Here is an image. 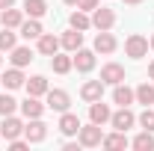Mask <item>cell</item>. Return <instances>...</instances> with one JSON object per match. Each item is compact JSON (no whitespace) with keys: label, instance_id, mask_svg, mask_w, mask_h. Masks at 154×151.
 Here are the masks:
<instances>
[{"label":"cell","instance_id":"obj_1","mask_svg":"<svg viewBox=\"0 0 154 151\" xmlns=\"http://www.w3.org/2000/svg\"><path fill=\"white\" fill-rule=\"evenodd\" d=\"M101 139H104L101 125H95V122L80 125V131H77V142H80L83 148H98V145H101Z\"/></svg>","mask_w":154,"mask_h":151},{"label":"cell","instance_id":"obj_2","mask_svg":"<svg viewBox=\"0 0 154 151\" xmlns=\"http://www.w3.org/2000/svg\"><path fill=\"white\" fill-rule=\"evenodd\" d=\"M125 54L131 59H142L145 54H148V39L142 36V33H134V36L125 39Z\"/></svg>","mask_w":154,"mask_h":151},{"label":"cell","instance_id":"obj_3","mask_svg":"<svg viewBox=\"0 0 154 151\" xmlns=\"http://www.w3.org/2000/svg\"><path fill=\"white\" fill-rule=\"evenodd\" d=\"M110 125H113V131H125L128 133L136 125V116L131 113V107H119V110L110 116Z\"/></svg>","mask_w":154,"mask_h":151},{"label":"cell","instance_id":"obj_4","mask_svg":"<svg viewBox=\"0 0 154 151\" xmlns=\"http://www.w3.org/2000/svg\"><path fill=\"white\" fill-rule=\"evenodd\" d=\"M48 104L45 107H51V110H57V113H65L68 107H71V95L65 92V89H48Z\"/></svg>","mask_w":154,"mask_h":151},{"label":"cell","instance_id":"obj_5","mask_svg":"<svg viewBox=\"0 0 154 151\" xmlns=\"http://www.w3.org/2000/svg\"><path fill=\"white\" fill-rule=\"evenodd\" d=\"M21 133H24V122L15 119V113H12V116H3V122H0V136L9 142V139H18Z\"/></svg>","mask_w":154,"mask_h":151},{"label":"cell","instance_id":"obj_6","mask_svg":"<svg viewBox=\"0 0 154 151\" xmlns=\"http://www.w3.org/2000/svg\"><path fill=\"white\" fill-rule=\"evenodd\" d=\"M24 136H27L30 145H33V142H45V136H48V125H45L42 119H27V125H24Z\"/></svg>","mask_w":154,"mask_h":151},{"label":"cell","instance_id":"obj_7","mask_svg":"<svg viewBox=\"0 0 154 151\" xmlns=\"http://www.w3.org/2000/svg\"><path fill=\"white\" fill-rule=\"evenodd\" d=\"M71 59H74V68L80 71V74H89V71L95 68V51H86V48H77L74 54H71Z\"/></svg>","mask_w":154,"mask_h":151},{"label":"cell","instance_id":"obj_8","mask_svg":"<svg viewBox=\"0 0 154 151\" xmlns=\"http://www.w3.org/2000/svg\"><path fill=\"white\" fill-rule=\"evenodd\" d=\"M80 98H83L86 104L101 101V98H104V80H101V77H98V80H86V83L80 86Z\"/></svg>","mask_w":154,"mask_h":151},{"label":"cell","instance_id":"obj_9","mask_svg":"<svg viewBox=\"0 0 154 151\" xmlns=\"http://www.w3.org/2000/svg\"><path fill=\"white\" fill-rule=\"evenodd\" d=\"M101 80H104V86L125 83V65H119V62H107V65L101 68Z\"/></svg>","mask_w":154,"mask_h":151},{"label":"cell","instance_id":"obj_10","mask_svg":"<svg viewBox=\"0 0 154 151\" xmlns=\"http://www.w3.org/2000/svg\"><path fill=\"white\" fill-rule=\"evenodd\" d=\"M113 24H116V12L113 9L98 6L95 12H92V27H95V30H113Z\"/></svg>","mask_w":154,"mask_h":151},{"label":"cell","instance_id":"obj_11","mask_svg":"<svg viewBox=\"0 0 154 151\" xmlns=\"http://www.w3.org/2000/svg\"><path fill=\"white\" fill-rule=\"evenodd\" d=\"M116 48H119V42H116L113 33H110V30H98V36H95V54H113Z\"/></svg>","mask_w":154,"mask_h":151},{"label":"cell","instance_id":"obj_12","mask_svg":"<svg viewBox=\"0 0 154 151\" xmlns=\"http://www.w3.org/2000/svg\"><path fill=\"white\" fill-rule=\"evenodd\" d=\"M21 113H24V119H42V113H45V104L38 101L36 95H27V98L21 101Z\"/></svg>","mask_w":154,"mask_h":151},{"label":"cell","instance_id":"obj_13","mask_svg":"<svg viewBox=\"0 0 154 151\" xmlns=\"http://www.w3.org/2000/svg\"><path fill=\"white\" fill-rule=\"evenodd\" d=\"M110 116H113V110H110L104 101H92V104H89V122H95V125H107Z\"/></svg>","mask_w":154,"mask_h":151},{"label":"cell","instance_id":"obj_14","mask_svg":"<svg viewBox=\"0 0 154 151\" xmlns=\"http://www.w3.org/2000/svg\"><path fill=\"white\" fill-rule=\"evenodd\" d=\"M36 42H38V54H42V57H54L59 48H62V45H59V39L54 36V33H42Z\"/></svg>","mask_w":154,"mask_h":151},{"label":"cell","instance_id":"obj_15","mask_svg":"<svg viewBox=\"0 0 154 151\" xmlns=\"http://www.w3.org/2000/svg\"><path fill=\"white\" fill-rule=\"evenodd\" d=\"M24 24V12L21 9H0V27H9V30H18Z\"/></svg>","mask_w":154,"mask_h":151},{"label":"cell","instance_id":"obj_16","mask_svg":"<svg viewBox=\"0 0 154 151\" xmlns=\"http://www.w3.org/2000/svg\"><path fill=\"white\" fill-rule=\"evenodd\" d=\"M0 83H3V86H6L9 92H12V89H21V86L27 83V77H24V71H21L18 65H12V68H9L6 74L0 77Z\"/></svg>","mask_w":154,"mask_h":151},{"label":"cell","instance_id":"obj_17","mask_svg":"<svg viewBox=\"0 0 154 151\" xmlns=\"http://www.w3.org/2000/svg\"><path fill=\"white\" fill-rule=\"evenodd\" d=\"M59 45H62V48H65L68 54H74L77 48H83V33L71 27V30H65V33H62V39H59Z\"/></svg>","mask_w":154,"mask_h":151},{"label":"cell","instance_id":"obj_18","mask_svg":"<svg viewBox=\"0 0 154 151\" xmlns=\"http://www.w3.org/2000/svg\"><path fill=\"white\" fill-rule=\"evenodd\" d=\"M136 101V95L131 86H125V83H116V89H113V104H119V107H131Z\"/></svg>","mask_w":154,"mask_h":151},{"label":"cell","instance_id":"obj_19","mask_svg":"<svg viewBox=\"0 0 154 151\" xmlns=\"http://www.w3.org/2000/svg\"><path fill=\"white\" fill-rule=\"evenodd\" d=\"M57 128L65 133V136H74V133L80 131V119H77V113H68V110H65V113L59 116V125H57Z\"/></svg>","mask_w":154,"mask_h":151},{"label":"cell","instance_id":"obj_20","mask_svg":"<svg viewBox=\"0 0 154 151\" xmlns=\"http://www.w3.org/2000/svg\"><path fill=\"white\" fill-rule=\"evenodd\" d=\"M24 86H27V95H36V98L48 95V89H51V86H48V77H45V74H33L27 83H24Z\"/></svg>","mask_w":154,"mask_h":151},{"label":"cell","instance_id":"obj_21","mask_svg":"<svg viewBox=\"0 0 154 151\" xmlns=\"http://www.w3.org/2000/svg\"><path fill=\"white\" fill-rule=\"evenodd\" d=\"M101 145L107 151H122V148H128V136H125V131H113L110 136L101 139Z\"/></svg>","mask_w":154,"mask_h":151},{"label":"cell","instance_id":"obj_22","mask_svg":"<svg viewBox=\"0 0 154 151\" xmlns=\"http://www.w3.org/2000/svg\"><path fill=\"white\" fill-rule=\"evenodd\" d=\"M51 68H54V71H57V74H68V71H71V68H74V59L68 57V54H54V57H51Z\"/></svg>","mask_w":154,"mask_h":151},{"label":"cell","instance_id":"obj_23","mask_svg":"<svg viewBox=\"0 0 154 151\" xmlns=\"http://www.w3.org/2000/svg\"><path fill=\"white\" fill-rule=\"evenodd\" d=\"M9 54H12V57H9L12 65H18V68H27V65L33 62V51H30V48H18V45H15Z\"/></svg>","mask_w":154,"mask_h":151},{"label":"cell","instance_id":"obj_24","mask_svg":"<svg viewBox=\"0 0 154 151\" xmlns=\"http://www.w3.org/2000/svg\"><path fill=\"white\" fill-rule=\"evenodd\" d=\"M134 95H136V104H142V107H151L154 104V86L151 83H139L134 89Z\"/></svg>","mask_w":154,"mask_h":151},{"label":"cell","instance_id":"obj_25","mask_svg":"<svg viewBox=\"0 0 154 151\" xmlns=\"http://www.w3.org/2000/svg\"><path fill=\"white\" fill-rule=\"evenodd\" d=\"M68 24H71L74 30H80V33H86V30L92 27V18H89L83 9H74V12H71V18H68Z\"/></svg>","mask_w":154,"mask_h":151},{"label":"cell","instance_id":"obj_26","mask_svg":"<svg viewBox=\"0 0 154 151\" xmlns=\"http://www.w3.org/2000/svg\"><path fill=\"white\" fill-rule=\"evenodd\" d=\"M18 30H21V36L27 39V42H30V39H38L42 33H45V30H42V24H38V18H30V21H24V24H21Z\"/></svg>","mask_w":154,"mask_h":151},{"label":"cell","instance_id":"obj_27","mask_svg":"<svg viewBox=\"0 0 154 151\" xmlns=\"http://www.w3.org/2000/svg\"><path fill=\"white\" fill-rule=\"evenodd\" d=\"M24 12L30 18H42L48 12V0H24Z\"/></svg>","mask_w":154,"mask_h":151},{"label":"cell","instance_id":"obj_28","mask_svg":"<svg viewBox=\"0 0 154 151\" xmlns=\"http://www.w3.org/2000/svg\"><path fill=\"white\" fill-rule=\"evenodd\" d=\"M136 151H151L154 148V136H151V131H139L134 136V142H131Z\"/></svg>","mask_w":154,"mask_h":151},{"label":"cell","instance_id":"obj_29","mask_svg":"<svg viewBox=\"0 0 154 151\" xmlns=\"http://www.w3.org/2000/svg\"><path fill=\"white\" fill-rule=\"evenodd\" d=\"M136 122H139V128H142V131H151V133H154V110H151V107H145L142 113L136 116Z\"/></svg>","mask_w":154,"mask_h":151},{"label":"cell","instance_id":"obj_30","mask_svg":"<svg viewBox=\"0 0 154 151\" xmlns=\"http://www.w3.org/2000/svg\"><path fill=\"white\" fill-rule=\"evenodd\" d=\"M18 107H21V104L12 98V95H0V116H12Z\"/></svg>","mask_w":154,"mask_h":151},{"label":"cell","instance_id":"obj_31","mask_svg":"<svg viewBox=\"0 0 154 151\" xmlns=\"http://www.w3.org/2000/svg\"><path fill=\"white\" fill-rule=\"evenodd\" d=\"M12 48H15V33H12L9 27H3V33H0V54H3V51L9 54Z\"/></svg>","mask_w":154,"mask_h":151},{"label":"cell","instance_id":"obj_32","mask_svg":"<svg viewBox=\"0 0 154 151\" xmlns=\"http://www.w3.org/2000/svg\"><path fill=\"white\" fill-rule=\"evenodd\" d=\"M98 6H101V0H80L77 3V9H83V12H95Z\"/></svg>","mask_w":154,"mask_h":151},{"label":"cell","instance_id":"obj_33","mask_svg":"<svg viewBox=\"0 0 154 151\" xmlns=\"http://www.w3.org/2000/svg\"><path fill=\"white\" fill-rule=\"evenodd\" d=\"M9 148H12V151H27V148H30V142L18 136V139H9Z\"/></svg>","mask_w":154,"mask_h":151},{"label":"cell","instance_id":"obj_34","mask_svg":"<svg viewBox=\"0 0 154 151\" xmlns=\"http://www.w3.org/2000/svg\"><path fill=\"white\" fill-rule=\"evenodd\" d=\"M80 148V142H62V151H77Z\"/></svg>","mask_w":154,"mask_h":151},{"label":"cell","instance_id":"obj_35","mask_svg":"<svg viewBox=\"0 0 154 151\" xmlns=\"http://www.w3.org/2000/svg\"><path fill=\"white\" fill-rule=\"evenodd\" d=\"M9 6H15V0H0V9H9Z\"/></svg>","mask_w":154,"mask_h":151},{"label":"cell","instance_id":"obj_36","mask_svg":"<svg viewBox=\"0 0 154 151\" xmlns=\"http://www.w3.org/2000/svg\"><path fill=\"white\" fill-rule=\"evenodd\" d=\"M148 77L154 80V59H151V65H148Z\"/></svg>","mask_w":154,"mask_h":151},{"label":"cell","instance_id":"obj_37","mask_svg":"<svg viewBox=\"0 0 154 151\" xmlns=\"http://www.w3.org/2000/svg\"><path fill=\"white\" fill-rule=\"evenodd\" d=\"M125 3H128V6H139L142 0H125Z\"/></svg>","mask_w":154,"mask_h":151},{"label":"cell","instance_id":"obj_38","mask_svg":"<svg viewBox=\"0 0 154 151\" xmlns=\"http://www.w3.org/2000/svg\"><path fill=\"white\" fill-rule=\"evenodd\" d=\"M62 3H68V6H77V3H80V0H62Z\"/></svg>","mask_w":154,"mask_h":151},{"label":"cell","instance_id":"obj_39","mask_svg":"<svg viewBox=\"0 0 154 151\" xmlns=\"http://www.w3.org/2000/svg\"><path fill=\"white\" fill-rule=\"evenodd\" d=\"M148 48H151V51H154V36H151V42H148Z\"/></svg>","mask_w":154,"mask_h":151},{"label":"cell","instance_id":"obj_40","mask_svg":"<svg viewBox=\"0 0 154 151\" xmlns=\"http://www.w3.org/2000/svg\"><path fill=\"white\" fill-rule=\"evenodd\" d=\"M0 65H3V57H0Z\"/></svg>","mask_w":154,"mask_h":151},{"label":"cell","instance_id":"obj_41","mask_svg":"<svg viewBox=\"0 0 154 151\" xmlns=\"http://www.w3.org/2000/svg\"><path fill=\"white\" fill-rule=\"evenodd\" d=\"M0 86H3V83H0Z\"/></svg>","mask_w":154,"mask_h":151}]
</instances>
